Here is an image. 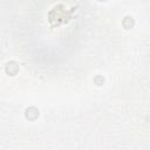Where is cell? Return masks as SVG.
Instances as JSON below:
<instances>
[{
  "label": "cell",
  "mask_w": 150,
  "mask_h": 150,
  "mask_svg": "<svg viewBox=\"0 0 150 150\" xmlns=\"http://www.w3.org/2000/svg\"><path fill=\"white\" fill-rule=\"evenodd\" d=\"M123 26H124V28H127V29H129V28H131L132 26H134V20H132V18H130V16H125L124 19H123Z\"/></svg>",
  "instance_id": "obj_3"
},
{
  "label": "cell",
  "mask_w": 150,
  "mask_h": 150,
  "mask_svg": "<svg viewBox=\"0 0 150 150\" xmlns=\"http://www.w3.org/2000/svg\"><path fill=\"white\" fill-rule=\"evenodd\" d=\"M25 116H26L27 120L33 121V120H35V118L39 116V110H38L35 107H29L28 109H26Z\"/></svg>",
  "instance_id": "obj_2"
},
{
  "label": "cell",
  "mask_w": 150,
  "mask_h": 150,
  "mask_svg": "<svg viewBox=\"0 0 150 150\" xmlns=\"http://www.w3.org/2000/svg\"><path fill=\"white\" fill-rule=\"evenodd\" d=\"M19 71V64L16 63V62H14V61H11V62H8L7 64H6V73L7 74H9V75H15L16 73Z\"/></svg>",
  "instance_id": "obj_1"
},
{
  "label": "cell",
  "mask_w": 150,
  "mask_h": 150,
  "mask_svg": "<svg viewBox=\"0 0 150 150\" xmlns=\"http://www.w3.org/2000/svg\"><path fill=\"white\" fill-rule=\"evenodd\" d=\"M94 82H95V84H97V86H101V84H103L104 83V79H103V76H96L95 79H94Z\"/></svg>",
  "instance_id": "obj_4"
}]
</instances>
